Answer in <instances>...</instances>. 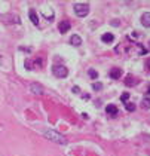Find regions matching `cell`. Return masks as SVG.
<instances>
[{
	"label": "cell",
	"mask_w": 150,
	"mask_h": 156,
	"mask_svg": "<svg viewBox=\"0 0 150 156\" xmlns=\"http://www.w3.org/2000/svg\"><path fill=\"white\" fill-rule=\"evenodd\" d=\"M109 76H110L112 79H119V77L122 76V70H120V69H116V67H114V69L110 70Z\"/></svg>",
	"instance_id": "cell-9"
},
{
	"label": "cell",
	"mask_w": 150,
	"mask_h": 156,
	"mask_svg": "<svg viewBox=\"0 0 150 156\" xmlns=\"http://www.w3.org/2000/svg\"><path fill=\"white\" fill-rule=\"evenodd\" d=\"M149 95H150V88H149Z\"/></svg>",
	"instance_id": "cell-20"
},
{
	"label": "cell",
	"mask_w": 150,
	"mask_h": 156,
	"mask_svg": "<svg viewBox=\"0 0 150 156\" xmlns=\"http://www.w3.org/2000/svg\"><path fill=\"white\" fill-rule=\"evenodd\" d=\"M88 74H89V77H92V79H97V77H98V73H97L94 69H89Z\"/></svg>",
	"instance_id": "cell-15"
},
{
	"label": "cell",
	"mask_w": 150,
	"mask_h": 156,
	"mask_svg": "<svg viewBox=\"0 0 150 156\" xmlns=\"http://www.w3.org/2000/svg\"><path fill=\"white\" fill-rule=\"evenodd\" d=\"M92 89H94V91H101V89H103V85H101L100 82H95L94 85H92Z\"/></svg>",
	"instance_id": "cell-17"
},
{
	"label": "cell",
	"mask_w": 150,
	"mask_h": 156,
	"mask_svg": "<svg viewBox=\"0 0 150 156\" xmlns=\"http://www.w3.org/2000/svg\"><path fill=\"white\" fill-rule=\"evenodd\" d=\"M73 91H75L76 94H77V92H79V91H80V89H79V86H75V88H73Z\"/></svg>",
	"instance_id": "cell-19"
},
{
	"label": "cell",
	"mask_w": 150,
	"mask_h": 156,
	"mask_svg": "<svg viewBox=\"0 0 150 156\" xmlns=\"http://www.w3.org/2000/svg\"><path fill=\"white\" fill-rule=\"evenodd\" d=\"M128 97H129V94H128V92H125V94L120 97V100H122V101H126V100H128Z\"/></svg>",
	"instance_id": "cell-18"
},
{
	"label": "cell",
	"mask_w": 150,
	"mask_h": 156,
	"mask_svg": "<svg viewBox=\"0 0 150 156\" xmlns=\"http://www.w3.org/2000/svg\"><path fill=\"white\" fill-rule=\"evenodd\" d=\"M52 73L55 74L56 77L64 79V77H67L69 70H67V67H64V66H54V67H52Z\"/></svg>",
	"instance_id": "cell-3"
},
{
	"label": "cell",
	"mask_w": 150,
	"mask_h": 156,
	"mask_svg": "<svg viewBox=\"0 0 150 156\" xmlns=\"http://www.w3.org/2000/svg\"><path fill=\"white\" fill-rule=\"evenodd\" d=\"M70 43L75 45V46H80V45H82V39H80L77 34H73L70 37Z\"/></svg>",
	"instance_id": "cell-11"
},
{
	"label": "cell",
	"mask_w": 150,
	"mask_h": 156,
	"mask_svg": "<svg viewBox=\"0 0 150 156\" xmlns=\"http://www.w3.org/2000/svg\"><path fill=\"white\" fill-rule=\"evenodd\" d=\"M101 40L104 42V43H112L113 40H114V36L112 33H104V34L101 36Z\"/></svg>",
	"instance_id": "cell-10"
},
{
	"label": "cell",
	"mask_w": 150,
	"mask_h": 156,
	"mask_svg": "<svg viewBox=\"0 0 150 156\" xmlns=\"http://www.w3.org/2000/svg\"><path fill=\"white\" fill-rule=\"evenodd\" d=\"M75 14L77 17L83 18L89 14V5L88 3H76L75 5Z\"/></svg>",
	"instance_id": "cell-2"
},
{
	"label": "cell",
	"mask_w": 150,
	"mask_h": 156,
	"mask_svg": "<svg viewBox=\"0 0 150 156\" xmlns=\"http://www.w3.org/2000/svg\"><path fill=\"white\" fill-rule=\"evenodd\" d=\"M43 17L46 18L48 21H52L54 17H55V14H54V11L51 8H46V9H43Z\"/></svg>",
	"instance_id": "cell-7"
},
{
	"label": "cell",
	"mask_w": 150,
	"mask_h": 156,
	"mask_svg": "<svg viewBox=\"0 0 150 156\" xmlns=\"http://www.w3.org/2000/svg\"><path fill=\"white\" fill-rule=\"evenodd\" d=\"M31 91L34 92V94H43V88L40 86L39 83H31Z\"/></svg>",
	"instance_id": "cell-12"
},
{
	"label": "cell",
	"mask_w": 150,
	"mask_h": 156,
	"mask_svg": "<svg viewBox=\"0 0 150 156\" xmlns=\"http://www.w3.org/2000/svg\"><path fill=\"white\" fill-rule=\"evenodd\" d=\"M45 137L49 138L51 141H54V143H58V144H67V138L64 135H61L59 132H56V131H46Z\"/></svg>",
	"instance_id": "cell-1"
},
{
	"label": "cell",
	"mask_w": 150,
	"mask_h": 156,
	"mask_svg": "<svg viewBox=\"0 0 150 156\" xmlns=\"http://www.w3.org/2000/svg\"><path fill=\"white\" fill-rule=\"evenodd\" d=\"M28 17H30L31 22H33L34 25H39V15H37V12H36L34 9H30V12H28Z\"/></svg>",
	"instance_id": "cell-5"
},
{
	"label": "cell",
	"mask_w": 150,
	"mask_h": 156,
	"mask_svg": "<svg viewBox=\"0 0 150 156\" xmlns=\"http://www.w3.org/2000/svg\"><path fill=\"white\" fill-rule=\"evenodd\" d=\"M106 112H107V115H110V116H116V115L119 113V110H117V107H116L114 104H109V106L106 107Z\"/></svg>",
	"instance_id": "cell-6"
},
{
	"label": "cell",
	"mask_w": 150,
	"mask_h": 156,
	"mask_svg": "<svg viewBox=\"0 0 150 156\" xmlns=\"http://www.w3.org/2000/svg\"><path fill=\"white\" fill-rule=\"evenodd\" d=\"M141 106H143V109H150V98H143Z\"/></svg>",
	"instance_id": "cell-14"
},
{
	"label": "cell",
	"mask_w": 150,
	"mask_h": 156,
	"mask_svg": "<svg viewBox=\"0 0 150 156\" xmlns=\"http://www.w3.org/2000/svg\"><path fill=\"white\" fill-rule=\"evenodd\" d=\"M70 27H72L70 21H61V22H59V25H58L59 33H67V31L70 30Z\"/></svg>",
	"instance_id": "cell-4"
},
{
	"label": "cell",
	"mask_w": 150,
	"mask_h": 156,
	"mask_svg": "<svg viewBox=\"0 0 150 156\" xmlns=\"http://www.w3.org/2000/svg\"><path fill=\"white\" fill-rule=\"evenodd\" d=\"M135 83H137V79H135V77H132L131 74L126 76V80H125V85H126V86H131V85H135Z\"/></svg>",
	"instance_id": "cell-13"
},
{
	"label": "cell",
	"mask_w": 150,
	"mask_h": 156,
	"mask_svg": "<svg viewBox=\"0 0 150 156\" xmlns=\"http://www.w3.org/2000/svg\"><path fill=\"white\" fill-rule=\"evenodd\" d=\"M125 107H126L128 112H134V110H135V106L132 103H125Z\"/></svg>",
	"instance_id": "cell-16"
},
{
	"label": "cell",
	"mask_w": 150,
	"mask_h": 156,
	"mask_svg": "<svg viewBox=\"0 0 150 156\" xmlns=\"http://www.w3.org/2000/svg\"><path fill=\"white\" fill-rule=\"evenodd\" d=\"M141 24L144 27H150V12H144L141 15Z\"/></svg>",
	"instance_id": "cell-8"
}]
</instances>
